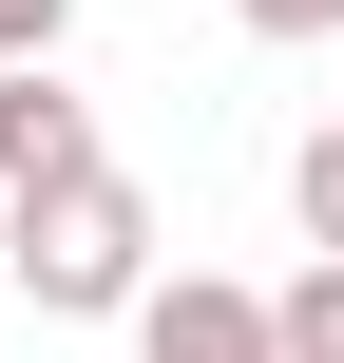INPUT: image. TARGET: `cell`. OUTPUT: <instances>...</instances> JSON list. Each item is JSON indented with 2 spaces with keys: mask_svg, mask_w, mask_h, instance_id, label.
<instances>
[{
  "mask_svg": "<svg viewBox=\"0 0 344 363\" xmlns=\"http://www.w3.org/2000/svg\"><path fill=\"white\" fill-rule=\"evenodd\" d=\"M0 268H19V306H38V325H134V287H153V191H134V172L96 153V172L19 191Z\"/></svg>",
  "mask_w": 344,
  "mask_h": 363,
  "instance_id": "1",
  "label": "cell"
},
{
  "mask_svg": "<svg viewBox=\"0 0 344 363\" xmlns=\"http://www.w3.org/2000/svg\"><path fill=\"white\" fill-rule=\"evenodd\" d=\"M134 363H287V345H268V287H211V268L172 287L153 268L134 287Z\"/></svg>",
  "mask_w": 344,
  "mask_h": 363,
  "instance_id": "2",
  "label": "cell"
},
{
  "mask_svg": "<svg viewBox=\"0 0 344 363\" xmlns=\"http://www.w3.org/2000/svg\"><path fill=\"white\" fill-rule=\"evenodd\" d=\"M96 172V96H57V57H0V191Z\"/></svg>",
  "mask_w": 344,
  "mask_h": 363,
  "instance_id": "3",
  "label": "cell"
},
{
  "mask_svg": "<svg viewBox=\"0 0 344 363\" xmlns=\"http://www.w3.org/2000/svg\"><path fill=\"white\" fill-rule=\"evenodd\" d=\"M268 345L287 363H344V249H306V287H268Z\"/></svg>",
  "mask_w": 344,
  "mask_h": 363,
  "instance_id": "4",
  "label": "cell"
},
{
  "mask_svg": "<svg viewBox=\"0 0 344 363\" xmlns=\"http://www.w3.org/2000/svg\"><path fill=\"white\" fill-rule=\"evenodd\" d=\"M287 211H306V249H344V115L306 134V153H287Z\"/></svg>",
  "mask_w": 344,
  "mask_h": 363,
  "instance_id": "5",
  "label": "cell"
},
{
  "mask_svg": "<svg viewBox=\"0 0 344 363\" xmlns=\"http://www.w3.org/2000/svg\"><path fill=\"white\" fill-rule=\"evenodd\" d=\"M77 38V0H0V57H57Z\"/></svg>",
  "mask_w": 344,
  "mask_h": 363,
  "instance_id": "6",
  "label": "cell"
},
{
  "mask_svg": "<svg viewBox=\"0 0 344 363\" xmlns=\"http://www.w3.org/2000/svg\"><path fill=\"white\" fill-rule=\"evenodd\" d=\"M249 38H344V0H230Z\"/></svg>",
  "mask_w": 344,
  "mask_h": 363,
  "instance_id": "7",
  "label": "cell"
},
{
  "mask_svg": "<svg viewBox=\"0 0 344 363\" xmlns=\"http://www.w3.org/2000/svg\"><path fill=\"white\" fill-rule=\"evenodd\" d=\"M0 306H19V268H0Z\"/></svg>",
  "mask_w": 344,
  "mask_h": 363,
  "instance_id": "8",
  "label": "cell"
}]
</instances>
